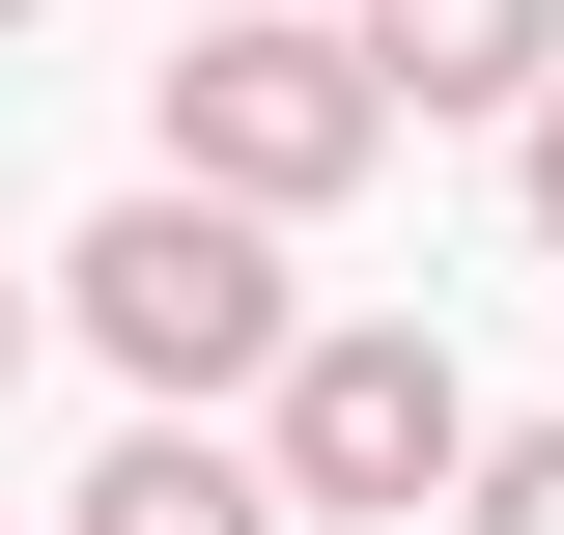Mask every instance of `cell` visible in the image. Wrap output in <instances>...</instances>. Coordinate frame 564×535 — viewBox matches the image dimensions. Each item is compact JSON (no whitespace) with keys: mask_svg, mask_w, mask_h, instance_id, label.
Instances as JSON below:
<instances>
[{"mask_svg":"<svg viewBox=\"0 0 564 535\" xmlns=\"http://www.w3.org/2000/svg\"><path fill=\"white\" fill-rule=\"evenodd\" d=\"M508 141H536V226H564V85H536V113H508Z\"/></svg>","mask_w":564,"mask_h":535,"instance_id":"52a82bcc","label":"cell"},{"mask_svg":"<svg viewBox=\"0 0 564 535\" xmlns=\"http://www.w3.org/2000/svg\"><path fill=\"white\" fill-rule=\"evenodd\" d=\"M452 451H480L452 338H395V310H367V338H282V451H254V479H282L311 535H395V507H423Z\"/></svg>","mask_w":564,"mask_h":535,"instance_id":"3957f363","label":"cell"},{"mask_svg":"<svg viewBox=\"0 0 564 535\" xmlns=\"http://www.w3.org/2000/svg\"><path fill=\"white\" fill-rule=\"evenodd\" d=\"M85 535H282V479H254V451H226V423H198V395H170V423H141V451H113V479H85Z\"/></svg>","mask_w":564,"mask_h":535,"instance_id":"5b68a950","label":"cell"},{"mask_svg":"<svg viewBox=\"0 0 564 535\" xmlns=\"http://www.w3.org/2000/svg\"><path fill=\"white\" fill-rule=\"evenodd\" d=\"M57 282H85V338H113L141 395H254L282 367V226L254 198H113Z\"/></svg>","mask_w":564,"mask_h":535,"instance_id":"7a4b0ae2","label":"cell"},{"mask_svg":"<svg viewBox=\"0 0 564 535\" xmlns=\"http://www.w3.org/2000/svg\"><path fill=\"white\" fill-rule=\"evenodd\" d=\"M170 29H226V0H170Z\"/></svg>","mask_w":564,"mask_h":535,"instance_id":"9c48e42d","label":"cell"},{"mask_svg":"<svg viewBox=\"0 0 564 535\" xmlns=\"http://www.w3.org/2000/svg\"><path fill=\"white\" fill-rule=\"evenodd\" d=\"M395 141V85L339 57V0H226L198 57H170V198H254V226H311Z\"/></svg>","mask_w":564,"mask_h":535,"instance_id":"6da1fadb","label":"cell"},{"mask_svg":"<svg viewBox=\"0 0 564 535\" xmlns=\"http://www.w3.org/2000/svg\"><path fill=\"white\" fill-rule=\"evenodd\" d=\"M0 395H29V282H0Z\"/></svg>","mask_w":564,"mask_h":535,"instance_id":"ba28073f","label":"cell"},{"mask_svg":"<svg viewBox=\"0 0 564 535\" xmlns=\"http://www.w3.org/2000/svg\"><path fill=\"white\" fill-rule=\"evenodd\" d=\"M339 57L395 85V113H536L564 85V0H339Z\"/></svg>","mask_w":564,"mask_h":535,"instance_id":"277c9868","label":"cell"},{"mask_svg":"<svg viewBox=\"0 0 564 535\" xmlns=\"http://www.w3.org/2000/svg\"><path fill=\"white\" fill-rule=\"evenodd\" d=\"M0 29H29V0H0Z\"/></svg>","mask_w":564,"mask_h":535,"instance_id":"30bf717a","label":"cell"},{"mask_svg":"<svg viewBox=\"0 0 564 535\" xmlns=\"http://www.w3.org/2000/svg\"><path fill=\"white\" fill-rule=\"evenodd\" d=\"M452 535H564V423H480L452 451Z\"/></svg>","mask_w":564,"mask_h":535,"instance_id":"8992f818","label":"cell"},{"mask_svg":"<svg viewBox=\"0 0 564 535\" xmlns=\"http://www.w3.org/2000/svg\"><path fill=\"white\" fill-rule=\"evenodd\" d=\"M282 535H311V507H282Z\"/></svg>","mask_w":564,"mask_h":535,"instance_id":"8fae6325","label":"cell"}]
</instances>
